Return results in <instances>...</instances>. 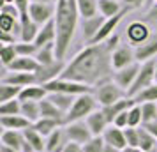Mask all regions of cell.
<instances>
[{"instance_id": "6da1fadb", "label": "cell", "mask_w": 157, "mask_h": 152, "mask_svg": "<svg viewBox=\"0 0 157 152\" xmlns=\"http://www.w3.org/2000/svg\"><path fill=\"white\" fill-rule=\"evenodd\" d=\"M117 48H118L117 34H113L104 43L88 44L67 62L60 78L85 83L92 88L104 81L113 80L115 69L111 64V57Z\"/></svg>"}, {"instance_id": "7a4b0ae2", "label": "cell", "mask_w": 157, "mask_h": 152, "mask_svg": "<svg viewBox=\"0 0 157 152\" xmlns=\"http://www.w3.org/2000/svg\"><path fill=\"white\" fill-rule=\"evenodd\" d=\"M55 11V29H57V41H55V53L58 60H64L71 48L74 34L79 25V11L76 0H58Z\"/></svg>"}, {"instance_id": "3957f363", "label": "cell", "mask_w": 157, "mask_h": 152, "mask_svg": "<svg viewBox=\"0 0 157 152\" xmlns=\"http://www.w3.org/2000/svg\"><path fill=\"white\" fill-rule=\"evenodd\" d=\"M95 110H99V103H97V99H95L94 92L78 95L76 101H74V104H72V108L67 111L64 124L78 122V120H86V117L92 115Z\"/></svg>"}, {"instance_id": "277c9868", "label": "cell", "mask_w": 157, "mask_h": 152, "mask_svg": "<svg viewBox=\"0 0 157 152\" xmlns=\"http://www.w3.org/2000/svg\"><path fill=\"white\" fill-rule=\"evenodd\" d=\"M94 95H95V99H97L101 108H104V106H109V104H113V103L127 97V92L118 87L113 80H109V81H104V83H101V85H97V87L94 88Z\"/></svg>"}, {"instance_id": "5b68a950", "label": "cell", "mask_w": 157, "mask_h": 152, "mask_svg": "<svg viewBox=\"0 0 157 152\" xmlns=\"http://www.w3.org/2000/svg\"><path fill=\"white\" fill-rule=\"evenodd\" d=\"M155 58L154 60H148V62H143L141 67H140V72L136 76V81L132 83V87L129 88L127 95L129 97H136L141 90L148 88L150 85L155 83Z\"/></svg>"}, {"instance_id": "8992f818", "label": "cell", "mask_w": 157, "mask_h": 152, "mask_svg": "<svg viewBox=\"0 0 157 152\" xmlns=\"http://www.w3.org/2000/svg\"><path fill=\"white\" fill-rule=\"evenodd\" d=\"M46 90L50 94H71V95H83V94H90L94 92L92 87H88L85 83H78V81H71V80H64V78H57V80L50 81L44 85Z\"/></svg>"}, {"instance_id": "52a82bcc", "label": "cell", "mask_w": 157, "mask_h": 152, "mask_svg": "<svg viewBox=\"0 0 157 152\" xmlns=\"http://www.w3.org/2000/svg\"><path fill=\"white\" fill-rule=\"evenodd\" d=\"M64 131H65V136H67V140H69V143L85 145L86 142H90V140L94 138L92 131L88 129V126H86L85 120L64 124Z\"/></svg>"}, {"instance_id": "ba28073f", "label": "cell", "mask_w": 157, "mask_h": 152, "mask_svg": "<svg viewBox=\"0 0 157 152\" xmlns=\"http://www.w3.org/2000/svg\"><path fill=\"white\" fill-rule=\"evenodd\" d=\"M65 65H67V62H64V60H55L51 64L39 65L37 71L34 72L36 74V83L37 85H46V83L60 78L64 69H65Z\"/></svg>"}, {"instance_id": "9c48e42d", "label": "cell", "mask_w": 157, "mask_h": 152, "mask_svg": "<svg viewBox=\"0 0 157 152\" xmlns=\"http://www.w3.org/2000/svg\"><path fill=\"white\" fill-rule=\"evenodd\" d=\"M125 34H127V43L132 46V48H138L148 41L152 37V32H150V27L145 21H132L127 25L125 29Z\"/></svg>"}, {"instance_id": "30bf717a", "label": "cell", "mask_w": 157, "mask_h": 152, "mask_svg": "<svg viewBox=\"0 0 157 152\" xmlns=\"http://www.w3.org/2000/svg\"><path fill=\"white\" fill-rule=\"evenodd\" d=\"M129 11H131V7H127V6H124V9H122L120 13L117 16H111V18H106V21L102 23V27H101L99 34L92 39V43L90 44H99V43H104L106 39H109V37L115 34V30H117V27H118V23L124 20V16L127 14Z\"/></svg>"}, {"instance_id": "8fae6325", "label": "cell", "mask_w": 157, "mask_h": 152, "mask_svg": "<svg viewBox=\"0 0 157 152\" xmlns=\"http://www.w3.org/2000/svg\"><path fill=\"white\" fill-rule=\"evenodd\" d=\"M136 55H134V48L131 44H124V46H118L117 50L113 51V57H111V64H113L115 71H120L124 67H129V65L136 64Z\"/></svg>"}, {"instance_id": "7c38bea8", "label": "cell", "mask_w": 157, "mask_h": 152, "mask_svg": "<svg viewBox=\"0 0 157 152\" xmlns=\"http://www.w3.org/2000/svg\"><path fill=\"white\" fill-rule=\"evenodd\" d=\"M55 11H57L55 4H30L29 14L39 27H43L55 18Z\"/></svg>"}, {"instance_id": "4fadbf2b", "label": "cell", "mask_w": 157, "mask_h": 152, "mask_svg": "<svg viewBox=\"0 0 157 152\" xmlns=\"http://www.w3.org/2000/svg\"><path fill=\"white\" fill-rule=\"evenodd\" d=\"M140 67H141V64L136 62V64L129 65V67H124L120 71H115L113 81L120 88H124L125 92H129V88L132 87V83L136 81V76H138V72H140Z\"/></svg>"}, {"instance_id": "5bb4252c", "label": "cell", "mask_w": 157, "mask_h": 152, "mask_svg": "<svg viewBox=\"0 0 157 152\" xmlns=\"http://www.w3.org/2000/svg\"><path fill=\"white\" fill-rule=\"evenodd\" d=\"M104 21H106V18L102 14L92 16V18H81L79 29H81V36H83V39L86 41V44H90L94 37L99 34V30H101V27H102Z\"/></svg>"}, {"instance_id": "9a60e30c", "label": "cell", "mask_w": 157, "mask_h": 152, "mask_svg": "<svg viewBox=\"0 0 157 152\" xmlns=\"http://www.w3.org/2000/svg\"><path fill=\"white\" fill-rule=\"evenodd\" d=\"M85 122H86V126H88V129L92 131L94 136H102V134H104V131L111 126V124L108 122V119H106V115H104L102 108L95 110L92 115H88Z\"/></svg>"}, {"instance_id": "2e32d148", "label": "cell", "mask_w": 157, "mask_h": 152, "mask_svg": "<svg viewBox=\"0 0 157 152\" xmlns=\"http://www.w3.org/2000/svg\"><path fill=\"white\" fill-rule=\"evenodd\" d=\"M0 83H7V85H14V87H30V85H36V74L34 72H14L9 71L7 74L2 76Z\"/></svg>"}, {"instance_id": "e0dca14e", "label": "cell", "mask_w": 157, "mask_h": 152, "mask_svg": "<svg viewBox=\"0 0 157 152\" xmlns=\"http://www.w3.org/2000/svg\"><path fill=\"white\" fill-rule=\"evenodd\" d=\"M134 104H138L136 103L134 97H124V99H120V101L113 103V104H109V106H104L102 108V111H104V115H106L108 122L113 124V120L117 119V117L120 115V113H124V111H127V110H131Z\"/></svg>"}, {"instance_id": "ac0fdd59", "label": "cell", "mask_w": 157, "mask_h": 152, "mask_svg": "<svg viewBox=\"0 0 157 152\" xmlns=\"http://www.w3.org/2000/svg\"><path fill=\"white\" fill-rule=\"evenodd\" d=\"M104 143L109 145V147H113L117 150H124L125 147H127V142H125V134H124V129L120 127H117V126H109L106 131H104Z\"/></svg>"}, {"instance_id": "d6986e66", "label": "cell", "mask_w": 157, "mask_h": 152, "mask_svg": "<svg viewBox=\"0 0 157 152\" xmlns=\"http://www.w3.org/2000/svg\"><path fill=\"white\" fill-rule=\"evenodd\" d=\"M134 55H136V60L140 64L148 62V60H154L157 57V34H154L145 44L134 48Z\"/></svg>"}, {"instance_id": "ffe728a7", "label": "cell", "mask_w": 157, "mask_h": 152, "mask_svg": "<svg viewBox=\"0 0 157 152\" xmlns=\"http://www.w3.org/2000/svg\"><path fill=\"white\" fill-rule=\"evenodd\" d=\"M67 143H69V140L65 136L64 126H60L50 136H46V152H64Z\"/></svg>"}, {"instance_id": "44dd1931", "label": "cell", "mask_w": 157, "mask_h": 152, "mask_svg": "<svg viewBox=\"0 0 157 152\" xmlns=\"http://www.w3.org/2000/svg\"><path fill=\"white\" fill-rule=\"evenodd\" d=\"M20 23H21V36H20V41H23V43H34L41 27L30 18L29 13H27V14H21Z\"/></svg>"}, {"instance_id": "7402d4cb", "label": "cell", "mask_w": 157, "mask_h": 152, "mask_svg": "<svg viewBox=\"0 0 157 152\" xmlns=\"http://www.w3.org/2000/svg\"><path fill=\"white\" fill-rule=\"evenodd\" d=\"M0 142L6 147H11V149H16V150H23V145H25V134L23 131H11V129H4L2 131V136H0Z\"/></svg>"}, {"instance_id": "603a6c76", "label": "cell", "mask_w": 157, "mask_h": 152, "mask_svg": "<svg viewBox=\"0 0 157 152\" xmlns=\"http://www.w3.org/2000/svg\"><path fill=\"white\" fill-rule=\"evenodd\" d=\"M55 41H57V29H55V21L51 20V21H48L46 25H43L39 29V34H37L34 44L37 48H43V46H46L50 43H55Z\"/></svg>"}, {"instance_id": "cb8c5ba5", "label": "cell", "mask_w": 157, "mask_h": 152, "mask_svg": "<svg viewBox=\"0 0 157 152\" xmlns=\"http://www.w3.org/2000/svg\"><path fill=\"white\" fill-rule=\"evenodd\" d=\"M48 90H46V87L44 85H30V87H25L21 88V92H20V101L25 103V101H43V99H46L48 97Z\"/></svg>"}, {"instance_id": "d4e9b609", "label": "cell", "mask_w": 157, "mask_h": 152, "mask_svg": "<svg viewBox=\"0 0 157 152\" xmlns=\"http://www.w3.org/2000/svg\"><path fill=\"white\" fill-rule=\"evenodd\" d=\"M0 126L4 129H11V131H25L32 126V122L29 119H25L23 115H7V117H0Z\"/></svg>"}, {"instance_id": "484cf974", "label": "cell", "mask_w": 157, "mask_h": 152, "mask_svg": "<svg viewBox=\"0 0 157 152\" xmlns=\"http://www.w3.org/2000/svg\"><path fill=\"white\" fill-rule=\"evenodd\" d=\"M37 67H39V62L36 60V57H18L6 69L14 72H36Z\"/></svg>"}, {"instance_id": "4316f807", "label": "cell", "mask_w": 157, "mask_h": 152, "mask_svg": "<svg viewBox=\"0 0 157 152\" xmlns=\"http://www.w3.org/2000/svg\"><path fill=\"white\" fill-rule=\"evenodd\" d=\"M39 106H41V119H53V120H58L62 124L65 122V113L60 111L48 97L43 99V101H39Z\"/></svg>"}, {"instance_id": "83f0119b", "label": "cell", "mask_w": 157, "mask_h": 152, "mask_svg": "<svg viewBox=\"0 0 157 152\" xmlns=\"http://www.w3.org/2000/svg\"><path fill=\"white\" fill-rule=\"evenodd\" d=\"M23 134H25V140L32 145V149L36 152H46V138H44L39 131H36L30 126L29 129L23 131Z\"/></svg>"}, {"instance_id": "f1b7e54d", "label": "cell", "mask_w": 157, "mask_h": 152, "mask_svg": "<svg viewBox=\"0 0 157 152\" xmlns=\"http://www.w3.org/2000/svg\"><path fill=\"white\" fill-rule=\"evenodd\" d=\"M48 99H50L55 106H57L60 111H64L67 115V111L72 108V104L76 101V95H71V94H48Z\"/></svg>"}, {"instance_id": "f546056e", "label": "cell", "mask_w": 157, "mask_h": 152, "mask_svg": "<svg viewBox=\"0 0 157 152\" xmlns=\"http://www.w3.org/2000/svg\"><path fill=\"white\" fill-rule=\"evenodd\" d=\"M0 32H7V34H14L16 37L21 36V23L13 16L0 14Z\"/></svg>"}, {"instance_id": "4dcf8cb0", "label": "cell", "mask_w": 157, "mask_h": 152, "mask_svg": "<svg viewBox=\"0 0 157 152\" xmlns=\"http://www.w3.org/2000/svg\"><path fill=\"white\" fill-rule=\"evenodd\" d=\"M97 7H99V14H102L104 18H111L118 14L124 6L118 0H97Z\"/></svg>"}, {"instance_id": "1f68e13d", "label": "cell", "mask_w": 157, "mask_h": 152, "mask_svg": "<svg viewBox=\"0 0 157 152\" xmlns=\"http://www.w3.org/2000/svg\"><path fill=\"white\" fill-rule=\"evenodd\" d=\"M36 60L39 62V65H46L58 60L57 53H55V43H50L46 46H43V48H39V51L36 53Z\"/></svg>"}, {"instance_id": "d6a6232c", "label": "cell", "mask_w": 157, "mask_h": 152, "mask_svg": "<svg viewBox=\"0 0 157 152\" xmlns=\"http://www.w3.org/2000/svg\"><path fill=\"white\" fill-rule=\"evenodd\" d=\"M60 126H64V124L58 122V120H53V119H39L36 124H32V127H34L36 131H39L44 138L50 136L51 133H53L55 129H58Z\"/></svg>"}, {"instance_id": "836d02e7", "label": "cell", "mask_w": 157, "mask_h": 152, "mask_svg": "<svg viewBox=\"0 0 157 152\" xmlns=\"http://www.w3.org/2000/svg\"><path fill=\"white\" fill-rule=\"evenodd\" d=\"M21 115L29 119L32 124H36L41 119V106L37 101H25L21 103Z\"/></svg>"}, {"instance_id": "e575fe53", "label": "cell", "mask_w": 157, "mask_h": 152, "mask_svg": "<svg viewBox=\"0 0 157 152\" xmlns=\"http://www.w3.org/2000/svg\"><path fill=\"white\" fill-rule=\"evenodd\" d=\"M76 4H78V11L81 18H92V16L99 14L97 0H76Z\"/></svg>"}, {"instance_id": "d590c367", "label": "cell", "mask_w": 157, "mask_h": 152, "mask_svg": "<svg viewBox=\"0 0 157 152\" xmlns=\"http://www.w3.org/2000/svg\"><path fill=\"white\" fill-rule=\"evenodd\" d=\"M18 57L20 55H18V50H16V44H2V48H0V60H2L4 67H9Z\"/></svg>"}, {"instance_id": "8d00e7d4", "label": "cell", "mask_w": 157, "mask_h": 152, "mask_svg": "<svg viewBox=\"0 0 157 152\" xmlns=\"http://www.w3.org/2000/svg\"><path fill=\"white\" fill-rule=\"evenodd\" d=\"M155 147H157V138L141 126L140 127V149L143 152H147V150H154Z\"/></svg>"}, {"instance_id": "74e56055", "label": "cell", "mask_w": 157, "mask_h": 152, "mask_svg": "<svg viewBox=\"0 0 157 152\" xmlns=\"http://www.w3.org/2000/svg\"><path fill=\"white\" fill-rule=\"evenodd\" d=\"M20 92H21V87L0 83V104L11 101V99H18V97H20Z\"/></svg>"}, {"instance_id": "f35d334b", "label": "cell", "mask_w": 157, "mask_h": 152, "mask_svg": "<svg viewBox=\"0 0 157 152\" xmlns=\"http://www.w3.org/2000/svg\"><path fill=\"white\" fill-rule=\"evenodd\" d=\"M7 115H21V101L20 99H11V101L0 104V117Z\"/></svg>"}, {"instance_id": "ab89813d", "label": "cell", "mask_w": 157, "mask_h": 152, "mask_svg": "<svg viewBox=\"0 0 157 152\" xmlns=\"http://www.w3.org/2000/svg\"><path fill=\"white\" fill-rule=\"evenodd\" d=\"M134 99L138 104H143V103H157V81L154 85H150L148 88L141 90Z\"/></svg>"}, {"instance_id": "60d3db41", "label": "cell", "mask_w": 157, "mask_h": 152, "mask_svg": "<svg viewBox=\"0 0 157 152\" xmlns=\"http://www.w3.org/2000/svg\"><path fill=\"white\" fill-rule=\"evenodd\" d=\"M141 106V115H143V124H148L157 120V103H143Z\"/></svg>"}, {"instance_id": "b9f144b4", "label": "cell", "mask_w": 157, "mask_h": 152, "mask_svg": "<svg viewBox=\"0 0 157 152\" xmlns=\"http://www.w3.org/2000/svg\"><path fill=\"white\" fill-rule=\"evenodd\" d=\"M143 126V115H141V106L134 104L129 110V124L127 127H141Z\"/></svg>"}, {"instance_id": "7bdbcfd3", "label": "cell", "mask_w": 157, "mask_h": 152, "mask_svg": "<svg viewBox=\"0 0 157 152\" xmlns=\"http://www.w3.org/2000/svg\"><path fill=\"white\" fill-rule=\"evenodd\" d=\"M124 134H125L127 147L140 149V127H125L124 129Z\"/></svg>"}, {"instance_id": "ee69618b", "label": "cell", "mask_w": 157, "mask_h": 152, "mask_svg": "<svg viewBox=\"0 0 157 152\" xmlns=\"http://www.w3.org/2000/svg\"><path fill=\"white\" fill-rule=\"evenodd\" d=\"M104 138L102 136H94L90 142H86L83 145V152H104Z\"/></svg>"}, {"instance_id": "f6af8a7d", "label": "cell", "mask_w": 157, "mask_h": 152, "mask_svg": "<svg viewBox=\"0 0 157 152\" xmlns=\"http://www.w3.org/2000/svg\"><path fill=\"white\" fill-rule=\"evenodd\" d=\"M16 50H18L20 57H36L39 48L34 43H23V41H20V43L16 44Z\"/></svg>"}, {"instance_id": "bcb514c9", "label": "cell", "mask_w": 157, "mask_h": 152, "mask_svg": "<svg viewBox=\"0 0 157 152\" xmlns=\"http://www.w3.org/2000/svg\"><path fill=\"white\" fill-rule=\"evenodd\" d=\"M0 14L13 16V18H16V20H20V18H21V13L18 11V7H16L14 4H4V6L0 7Z\"/></svg>"}, {"instance_id": "7dc6e473", "label": "cell", "mask_w": 157, "mask_h": 152, "mask_svg": "<svg viewBox=\"0 0 157 152\" xmlns=\"http://www.w3.org/2000/svg\"><path fill=\"white\" fill-rule=\"evenodd\" d=\"M127 124H129V110H127V111H124V113H120V115L113 120V126L120 127V129H125V127H127Z\"/></svg>"}, {"instance_id": "c3c4849f", "label": "cell", "mask_w": 157, "mask_h": 152, "mask_svg": "<svg viewBox=\"0 0 157 152\" xmlns=\"http://www.w3.org/2000/svg\"><path fill=\"white\" fill-rule=\"evenodd\" d=\"M20 37H16L14 34H7V32H0V44H18Z\"/></svg>"}, {"instance_id": "681fc988", "label": "cell", "mask_w": 157, "mask_h": 152, "mask_svg": "<svg viewBox=\"0 0 157 152\" xmlns=\"http://www.w3.org/2000/svg\"><path fill=\"white\" fill-rule=\"evenodd\" d=\"M147 21L157 27V2H154L150 6V9L147 11Z\"/></svg>"}, {"instance_id": "f907efd6", "label": "cell", "mask_w": 157, "mask_h": 152, "mask_svg": "<svg viewBox=\"0 0 157 152\" xmlns=\"http://www.w3.org/2000/svg\"><path fill=\"white\" fill-rule=\"evenodd\" d=\"M14 6L18 7V11L21 14H27L29 13V7H30V0H14Z\"/></svg>"}, {"instance_id": "816d5d0a", "label": "cell", "mask_w": 157, "mask_h": 152, "mask_svg": "<svg viewBox=\"0 0 157 152\" xmlns=\"http://www.w3.org/2000/svg\"><path fill=\"white\" fill-rule=\"evenodd\" d=\"M122 2H124V6H127L131 9H138V7H141L147 0H122Z\"/></svg>"}, {"instance_id": "f5cc1de1", "label": "cell", "mask_w": 157, "mask_h": 152, "mask_svg": "<svg viewBox=\"0 0 157 152\" xmlns=\"http://www.w3.org/2000/svg\"><path fill=\"white\" fill-rule=\"evenodd\" d=\"M64 152H83V145H78V143H67V147L64 149Z\"/></svg>"}, {"instance_id": "db71d44e", "label": "cell", "mask_w": 157, "mask_h": 152, "mask_svg": "<svg viewBox=\"0 0 157 152\" xmlns=\"http://www.w3.org/2000/svg\"><path fill=\"white\" fill-rule=\"evenodd\" d=\"M143 127L147 131H150L154 136L157 138V120H154V122H148V124H143Z\"/></svg>"}, {"instance_id": "11a10c76", "label": "cell", "mask_w": 157, "mask_h": 152, "mask_svg": "<svg viewBox=\"0 0 157 152\" xmlns=\"http://www.w3.org/2000/svg\"><path fill=\"white\" fill-rule=\"evenodd\" d=\"M0 152H20V150L11 149V147H6V145H0Z\"/></svg>"}, {"instance_id": "9f6ffc18", "label": "cell", "mask_w": 157, "mask_h": 152, "mask_svg": "<svg viewBox=\"0 0 157 152\" xmlns=\"http://www.w3.org/2000/svg\"><path fill=\"white\" fill-rule=\"evenodd\" d=\"M30 4H53V0H30Z\"/></svg>"}, {"instance_id": "6f0895ef", "label": "cell", "mask_w": 157, "mask_h": 152, "mask_svg": "<svg viewBox=\"0 0 157 152\" xmlns=\"http://www.w3.org/2000/svg\"><path fill=\"white\" fill-rule=\"evenodd\" d=\"M122 152H143L141 149H134V147H125Z\"/></svg>"}, {"instance_id": "680465c9", "label": "cell", "mask_w": 157, "mask_h": 152, "mask_svg": "<svg viewBox=\"0 0 157 152\" xmlns=\"http://www.w3.org/2000/svg\"><path fill=\"white\" fill-rule=\"evenodd\" d=\"M104 152H122V150H117V149H113V147L106 145V147H104Z\"/></svg>"}, {"instance_id": "91938a15", "label": "cell", "mask_w": 157, "mask_h": 152, "mask_svg": "<svg viewBox=\"0 0 157 152\" xmlns=\"http://www.w3.org/2000/svg\"><path fill=\"white\" fill-rule=\"evenodd\" d=\"M4 4H14V0H2V6Z\"/></svg>"}, {"instance_id": "94428289", "label": "cell", "mask_w": 157, "mask_h": 152, "mask_svg": "<svg viewBox=\"0 0 157 152\" xmlns=\"http://www.w3.org/2000/svg\"><path fill=\"white\" fill-rule=\"evenodd\" d=\"M155 80H157V57H155Z\"/></svg>"}, {"instance_id": "6125c7cd", "label": "cell", "mask_w": 157, "mask_h": 152, "mask_svg": "<svg viewBox=\"0 0 157 152\" xmlns=\"http://www.w3.org/2000/svg\"><path fill=\"white\" fill-rule=\"evenodd\" d=\"M147 152H157V149H154V150H147Z\"/></svg>"}, {"instance_id": "be15d7a7", "label": "cell", "mask_w": 157, "mask_h": 152, "mask_svg": "<svg viewBox=\"0 0 157 152\" xmlns=\"http://www.w3.org/2000/svg\"><path fill=\"white\" fill-rule=\"evenodd\" d=\"M53 2H55V4H57V2H58V0H53Z\"/></svg>"}, {"instance_id": "e7e4bbea", "label": "cell", "mask_w": 157, "mask_h": 152, "mask_svg": "<svg viewBox=\"0 0 157 152\" xmlns=\"http://www.w3.org/2000/svg\"><path fill=\"white\" fill-rule=\"evenodd\" d=\"M154 2H157V0H154Z\"/></svg>"}, {"instance_id": "03108f58", "label": "cell", "mask_w": 157, "mask_h": 152, "mask_svg": "<svg viewBox=\"0 0 157 152\" xmlns=\"http://www.w3.org/2000/svg\"><path fill=\"white\" fill-rule=\"evenodd\" d=\"M155 149H157V147H155Z\"/></svg>"}]
</instances>
